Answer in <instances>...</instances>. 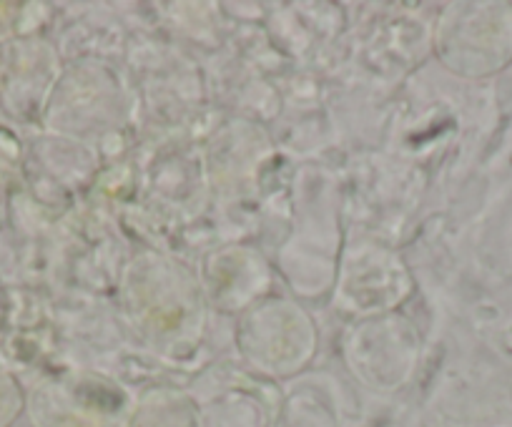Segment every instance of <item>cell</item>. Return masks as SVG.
Here are the masks:
<instances>
[{
  "instance_id": "cell-3",
  "label": "cell",
  "mask_w": 512,
  "mask_h": 427,
  "mask_svg": "<svg viewBox=\"0 0 512 427\" xmlns=\"http://www.w3.org/2000/svg\"><path fill=\"white\" fill-rule=\"evenodd\" d=\"M435 56L460 78H490L512 63V3H450L435 28Z\"/></svg>"
},
{
  "instance_id": "cell-2",
  "label": "cell",
  "mask_w": 512,
  "mask_h": 427,
  "mask_svg": "<svg viewBox=\"0 0 512 427\" xmlns=\"http://www.w3.org/2000/svg\"><path fill=\"white\" fill-rule=\"evenodd\" d=\"M317 325L302 304L287 297L251 302L236 322V347L256 375L289 380L312 365L317 355Z\"/></svg>"
},
{
  "instance_id": "cell-4",
  "label": "cell",
  "mask_w": 512,
  "mask_h": 427,
  "mask_svg": "<svg viewBox=\"0 0 512 427\" xmlns=\"http://www.w3.org/2000/svg\"><path fill=\"white\" fill-rule=\"evenodd\" d=\"M134 400L118 382L96 372H71L31 397L33 427H128Z\"/></svg>"
},
{
  "instance_id": "cell-5",
  "label": "cell",
  "mask_w": 512,
  "mask_h": 427,
  "mask_svg": "<svg viewBox=\"0 0 512 427\" xmlns=\"http://www.w3.org/2000/svg\"><path fill=\"white\" fill-rule=\"evenodd\" d=\"M128 427H206L199 402L176 387H149L134 400Z\"/></svg>"
},
{
  "instance_id": "cell-1",
  "label": "cell",
  "mask_w": 512,
  "mask_h": 427,
  "mask_svg": "<svg viewBox=\"0 0 512 427\" xmlns=\"http://www.w3.org/2000/svg\"><path fill=\"white\" fill-rule=\"evenodd\" d=\"M121 304L134 330L154 345L184 347L206 325L199 279L189 267L161 254H141L123 272Z\"/></svg>"
}]
</instances>
